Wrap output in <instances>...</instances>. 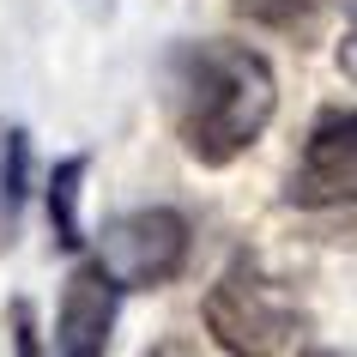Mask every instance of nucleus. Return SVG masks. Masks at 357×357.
Wrapping results in <instances>:
<instances>
[{"label": "nucleus", "instance_id": "obj_10", "mask_svg": "<svg viewBox=\"0 0 357 357\" xmlns=\"http://www.w3.org/2000/svg\"><path fill=\"white\" fill-rule=\"evenodd\" d=\"M339 67H345V73L357 79V31H351V37H345V49H339Z\"/></svg>", "mask_w": 357, "mask_h": 357}, {"label": "nucleus", "instance_id": "obj_6", "mask_svg": "<svg viewBox=\"0 0 357 357\" xmlns=\"http://www.w3.org/2000/svg\"><path fill=\"white\" fill-rule=\"evenodd\" d=\"M24 194H31V139H24V128L0 121V248L19 243Z\"/></svg>", "mask_w": 357, "mask_h": 357}, {"label": "nucleus", "instance_id": "obj_8", "mask_svg": "<svg viewBox=\"0 0 357 357\" xmlns=\"http://www.w3.org/2000/svg\"><path fill=\"white\" fill-rule=\"evenodd\" d=\"M236 13L255 24H273V31H297L315 13V0H236Z\"/></svg>", "mask_w": 357, "mask_h": 357}, {"label": "nucleus", "instance_id": "obj_3", "mask_svg": "<svg viewBox=\"0 0 357 357\" xmlns=\"http://www.w3.org/2000/svg\"><path fill=\"white\" fill-rule=\"evenodd\" d=\"M194 230L176 206H133L103 225L97 236V266L109 273L121 291H158L188 266Z\"/></svg>", "mask_w": 357, "mask_h": 357}, {"label": "nucleus", "instance_id": "obj_5", "mask_svg": "<svg viewBox=\"0 0 357 357\" xmlns=\"http://www.w3.org/2000/svg\"><path fill=\"white\" fill-rule=\"evenodd\" d=\"M115 297H121V284L97 261L73 266V279L61 284V309H55V357H109Z\"/></svg>", "mask_w": 357, "mask_h": 357}, {"label": "nucleus", "instance_id": "obj_2", "mask_svg": "<svg viewBox=\"0 0 357 357\" xmlns=\"http://www.w3.org/2000/svg\"><path fill=\"white\" fill-rule=\"evenodd\" d=\"M200 315H206L212 339H218L230 357H273V351H284V339L297 327L291 297H284L248 255H236V261L212 279Z\"/></svg>", "mask_w": 357, "mask_h": 357}, {"label": "nucleus", "instance_id": "obj_4", "mask_svg": "<svg viewBox=\"0 0 357 357\" xmlns=\"http://www.w3.org/2000/svg\"><path fill=\"white\" fill-rule=\"evenodd\" d=\"M297 206H357V109H327L291 169Z\"/></svg>", "mask_w": 357, "mask_h": 357}, {"label": "nucleus", "instance_id": "obj_7", "mask_svg": "<svg viewBox=\"0 0 357 357\" xmlns=\"http://www.w3.org/2000/svg\"><path fill=\"white\" fill-rule=\"evenodd\" d=\"M79 182H85V158H61L49 176V225H55L61 248H79Z\"/></svg>", "mask_w": 357, "mask_h": 357}, {"label": "nucleus", "instance_id": "obj_1", "mask_svg": "<svg viewBox=\"0 0 357 357\" xmlns=\"http://www.w3.org/2000/svg\"><path fill=\"white\" fill-rule=\"evenodd\" d=\"M169 109L188 158L200 164H230L266 133L279 109V79L261 49L248 43H182L169 49Z\"/></svg>", "mask_w": 357, "mask_h": 357}, {"label": "nucleus", "instance_id": "obj_12", "mask_svg": "<svg viewBox=\"0 0 357 357\" xmlns=\"http://www.w3.org/2000/svg\"><path fill=\"white\" fill-rule=\"evenodd\" d=\"M303 357H339V351H303Z\"/></svg>", "mask_w": 357, "mask_h": 357}, {"label": "nucleus", "instance_id": "obj_11", "mask_svg": "<svg viewBox=\"0 0 357 357\" xmlns=\"http://www.w3.org/2000/svg\"><path fill=\"white\" fill-rule=\"evenodd\" d=\"M79 6H85L91 19H109V13H115V0H79Z\"/></svg>", "mask_w": 357, "mask_h": 357}, {"label": "nucleus", "instance_id": "obj_9", "mask_svg": "<svg viewBox=\"0 0 357 357\" xmlns=\"http://www.w3.org/2000/svg\"><path fill=\"white\" fill-rule=\"evenodd\" d=\"M13 357H43L37 321H31V303H13Z\"/></svg>", "mask_w": 357, "mask_h": 357}]
</instances>
